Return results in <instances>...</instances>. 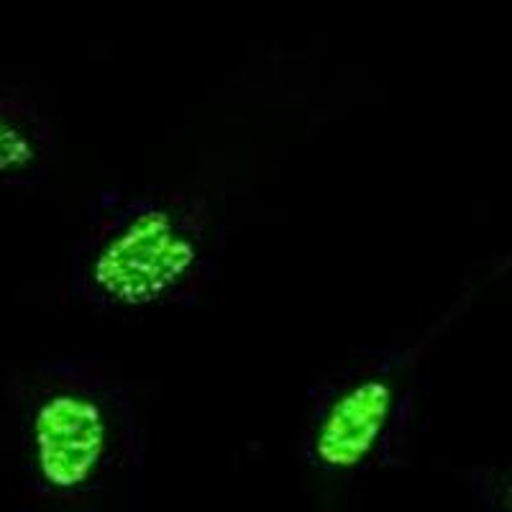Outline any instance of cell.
<instances>
[{"label":"cell","mask_w":512,"mask_h":512,"mask_svg":"<svg viewBox=\"0 0 512 512\" xmlns=\"http://www.w3.org/2000/svg\"><path fill=\"white\" fill-rule=\"evenodd\" d=\"M200 241L175 210L149 205L113 228L90 259L88 277L105 303L146 310L175 295L200 264Z\"/></svg>","instance_id":"cell-1"},{"label":"cell","mask_w":512,"mask_h":512,"mask_svg":"<svg viewBox=\"0 0 512 512\" xmlns=\"http://www.w3.org/2000/svg\"><path fill=\"white\" fill-rule=\"evenodd\" d=\"M31 448L41 482L54 492L88 487L111 448L108 413L93 395L52 392L31 415Z\"/></svg>","instance_id":"cell-2"},{"label":"cell","mask_w":512,"mask_h":512,"mask_svg":"<svg viewBox=\"0 0 512 512\" xmlns=\"http://www.w3.org/2000/svg\"><path fill=\"white\" fill-rule=\"evenodd\" d=\"M395 405L397 390L387 377H364L338 392L315 423V464L333 474L359 469L390 428Z\"/></svg>","instance_id":"cell-3"},{"label":"cell","mask_w":512,"mask_h":512,"mask_svg":"<svg viewBox=\"0 0 512 512\" xmlns=\"http://www.w3.org/2000/svg\"><path fill=\"white\" fill-rule=\"evenodd\" d=\"M41 149L24 123L0 111V177L24 175L36 167Z\"/></svg>","instance_id":"cell-4"},{"label":"cell","mask_w":512,"mask_h":512,"mask_svg":"<svg viewBox=\"0 0 512 512\" xmlns=\"http://www.w3.org/2000/svg\"><path fill=\"white\" fill-rule=\"evenodd\" d=\"M510 505H512V495H510Z\"/></svg>","instance_id":"cell-5"}]
</instances>
